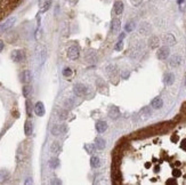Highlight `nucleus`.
I'll return each instance as SVG.
<instances>
[{
  "label": "nucleus",
  "mask_w": 186,
  "mask_h": 185,
  "mask_svg": "<svg viewBox=\"0 0 186 185\" xmlns=\"http://www.w3.org/2000/svg\"><path fill=\"white\" fill-rule=\"evenodd\" d=\"M35 54H37V58L40 64H43L46 58H47V49L43 45H38L35 48Z\"/></svg>",
  "instance_id": "nucleus-1"
},
{
  "label": "nucleus",
  "mask_w": 186,
  "mask_h": 185,
  "mask_svg": "<svg viewBox=\"0 0 186 185\" xmlns=\"http://www.w3.org/2000/svg\"><path fill=\"white\" fill-rule=\"evenodd\" d=\"M73 93L76 96H84L87 94V87L82 84H76L73 87Z\"/></svg>",
  "instance_id": "nucleus-2"
},
{
  "label": "nucleus",
  "mask_w": 186,
  "mask_h": 185,
  "mask_svg": "<svg viewBox=\"0 0 186 185\" xmlns=\"http://www.w3.org/2000/svg\"><path fill=\"white\" fill-rule=\"evenodd\" d=\"M15 22H16V18L15 17H10V18H8L7 21H5L2 24H0V32H5V31H7L8 29H10V27L15 24Z\"/></svg>",
  "instance_id": "nucleus-3"
},
{
  "label": "nucleus",
  "mask_w": 186,
  "mask_h": 185,
  "mask_svg": "<svg viewBox=\"0 0 186 185\" xmlns=\"http://www.w3.org/2000/svg\"><path fill=\"white\" fill-rule=\"evenodd\" d=\"M10 57H12V60L14 62H17V63H19V62H22L24 58H25V55L23 53V50H13L12 52V55H10Z\"/></svg>",
  "instance_id": "nucleus-4"
},
{
  "label": "nucleus",
  "mask_w": 186,
  "mask_h": 185,
  "mask_svg": "<svg viewBox=\"0 0 186 185\" xmlns=\"http://www.w3.org/2000/svg\"><path fill=\"white\" fill-rule=\"evenodd\" d=\"M79 54H80V52H79V48L76 46H71L68 49V57L70 60H73V61L78 60L79 58Z\"/></svg>",
  "instance_id": "nucleus-5"
},
{
  "label": "nucleus",
  "mask_w": 186,
  "mask_h": 185,
  "mask_svg": "<svg viewBox=\"0 0 186 185\" xmlns=\"http://www.w3.org/2000/svg\"><path fill=\"white\" fill-rule=\"evenodd\" d=\"M170 54V50L168 47H166V46H163V47H161L160 49L158 50V53H156V56H158V58L159 60H166V58H168V56H169Z\"/></svg>",
  "instance_id": "nucleus-6"
},
{
  "label": "nucleus",
  "mask_w": 186,
  "mask_h": 185,
  "mask_svg": "<svg viewBox=\"0 0 186 185\" xmlns=\"http://www.w3.org/2000/svg\"><path fill=\"white\" fill-rule=\"evenodd\" d=\"M66 132V127L64 125H54L51 128V134L54 136H58L61 134H64Z\"/></svg>",
  "instance_id": "nucleus-7"
},
{
  "label": "nucleus",
  "mask_w": 186,
  "mask_h": 185,
  "mask_svg": "<svg viewBox=\"0 0 186 185\" xmlns=\"http://www.w3.org/2000/svg\"><path fill=\"white\" fill-rule=\"evenodd\" d=\"M19 79H21V81H22L24 85L30 84L31 80H32V73H31V71H29V70L23 71V72L21 73V76H19Z\"/></svg>",
  "instance_id": "nucleus-8"
},
{
  "label": "nucleus",
  "mask_w": 186,
  "mask_h": 185,
  "mask_svg": "<svg viewBox=\"0 0 186 185\" xmlns=\"http://www.w3.org/2000/svg\"><path fill=\"white\" fill-rule=\"evenodd\" d=\"M34 112L38 117H43L46 113V110H45V105H43V102H38L35 106H34Z\"/></svg>",
  "instance_id": "nucleus-9"
},
{
  "label": "nucleus",
  "mask_w": 186,
  "mask_h": 185,
  "mask_svg": "<svg viewBox=\"0 0 186 185\" xmlns=\"http://www.w3.org/2000/svg\"><path fill=\"white\" fill-rule=\"evenodd\" d=\"M182 64V57L179 55H174L172 57H170L169 60V65L172 68H177Z\"/></svg>",
  "instance_id": "nucleus-10"
},
{
  "label": "nucleus",
  "mask_w": 186,
  "mask_h": 185,
  "mask_svg": "<svg viewBox=\"0 0 186 185\" xmlns=\"http://www.w3.org/2000/svg\"><path fill=\"white\" fill-rule=\"evenodd\" d=\"M120 27H121V22L118 18H114L112 21V24H111V31L112 33H118L120 31Z\"/></svg>",
  "instance_id": "nucleus-11"
},
{
  "label": "nucleus",
  "mask_w": 186,
  "mask_h": 185,
  "mask_svg": "<svg viewBox=\"0 0 186 185\" xmlns=\"http://www.w3.org/2000/svg\"><path fill=\"white\" fill-rule=\"evenodd\" d=\"M174 81H175V76H174V73L168 72V73H166V74H164V77H163V82H164L167 86L172 85V84H174Z\"/></svg>",
  "instance_id": "nucleus-12"
},
{
  "label": "nucleus",
  "mask_w": 186,
  "mask_h": 185,
  "mask_svg": "<svg viewBox=\"0 0 186 185\" xmlns=\"http://www.w3.org/2000/svg\"><path fill=\"white\" fill-rule=\"evenodd\" d=\"M151 106H152L153 109H161L162 106H163V101H162V98L161 97H155V98H153L152 102H151Z\"/></svg>",
  "instance_id": "nucleus-13"
},
{
  "label": "nucleus",
  "mask_w": 186,
  "mask_h": 185,
  "mask_svg": "<svg viewBox=\"0 0 186 185\" xmlns=\"http://www.w3.org/2000/svg\"><path fill=\"white\" fill-rule=\"evenodd\" d=\"M62 151V146L59 144V142H53L50 145V152L54 154H59Z\"/></svg>",
  "instance_id": "nucleus-14"
},
{
  "label": "nucleus",
  "mask_w": 186,
  "mask_h": 185,
  "mask_svg": "<svg viewBox=\"0 0 186 185\" xmlns=\"http://www.w3.org/2000/svg\"><path fill=\"white\" fill-rule=\"evenodd\" d=\"M96 129H97L98 132H106V129H107V123L105 122V121H103V120L97 121V122H96Z\"/></svg>",
  "instance_id": "nucleus-15"
},
{
  "label": "nucleus",
  "mask_w": 186,
  "mask_h": 185,
  "mask_svg": "<svg viewBox=\"0 0 186 185\" xmlns=\"http://www.w3.org/2000/svg\"><path fill=\"white\" fill-rule=\"evenodd\" d=\"M85 58H86V61L89 62V63H95V62L97 61V56H96V54L94 53L93 50L87 52L85 55Z\"/></svg>",
  "instance_id": "nucleus-16"
},
{
  "label": "nucleus",
  "mask_w": 186,
  "mask_h": 185,
  "mask_svg": "<svg viewBox=\"0 0 186 185\" xmlns=\"http://www.w3.org/2000/svg\"><path fill=\"white\" fill-rule=\"evenodd\" d=\"M106 143H105V140L102 138V137H96L95 138V148H97L98 150H103L105 148Z\"/></svg>",
  "instance_id": "nucleus-17"
},
{
  "label": "nucleus",
  "mask_w": 186,
  "mask_h": 185,
  "mask_svg": "<svg viewBox=\"0 0 186 185\" xmlns=\"http://www.w3.org/2000/svg\"><path fill=\"white\" fill-rule=\"evenodd\" d=\"M149 45H150V47H151L152 49H155V48H158L159 45H160V39H159L158 37H152V38L149 40Z\"/></svg>",
  "instance_id": "nucleus-18"
},
{
  "label": "nucleus",
  "mask_w": 186,
  "mask_h": 185,
  "mask_svg": "<svg viewBox=\"0 0 186 185\" xmlns=\"http://www.w3.org/2000/svg\"><path fill=\"white\" fill-rule=\"evenodd\" d=\"M32 130H33V126H32V122L30 120L25 121V125H24V132H25L26 136H30L32 134Z\"/></svg>",
  "instance_id": "nucleus-19"
},
{
  "label": "nucleus",
  "mask_w": 186,
  "mask_h": 185,
  "mask_svg": "<svg viewBox=\"0 0 186 185\" xmlns=\"http://www.w3.org/2000/svg\"><path fill=\"white\" fill-rule=\"evenodd\" d=\"M113 10H114V13H115L117 15H120V14H122V12H123V4H122L121 1H117V2L114 4Z\"/></svg>",
  "instance_id": "nucleus-20"
},
{
  "label": "nucleus",
  "mask_w": 186,
  "mask_h": 185,
  "mask_svg": "<svg viewBox=\"0 0 186 185\" xmlns=\"http://www.w3.org/2000/svg\"><path fill=\"white\" fill-rule=\"evenodd\" d=\"M120 114V112H119V109L117 106H112L110 109V111H109V115H110L111 119H117Z\"/></svg>",
  "instance_id": "nucleus-21"
},
{
  "label": "nucleus",
  "mask_w": 186,
  "mask_h": 185,
  "mask_svg": "<svg viewBox=\"0 0 186 185\" xmlns=\"http://www.w3.org/2000/svg\"><path fill=\"white\" fill-rule=\"evenodd\" d=\"M164 42L167 45L172 46V45L176 44V39H175V37L171 35V33H168V35H164Z\"/></svg>",
  "instance_id": "nucleus-22"
},
{
  "label": "nucleus",
  "mask_w": 186,
  "mask_h": 185,
  "mask_svg": "<svg viewBox=\"0 0 186 185\" xmlns=\"http://www.w3.org/2000/svg\"><path fill=\"white\" fill-rule=\"evenodd\" d=\"M90 166L93 168H98L101 166V159L98 158L97 155L92 157V159H90Z\"/></svg>",
  "instance_id": "nucleus-23"
},
{
  "label": "nucleus",
  "mask_w": 186,
  "mask_h": 185,
  "mask_svg": "<svg viewBox=\"0 0 186 185\" xmlns=\"http://www.w3.org/2000/svg\"><path fill=\"white\" fill-rule=\"evenodd\" d=\"M22 93H23V96L25 97V98L30 97L31 96V94H32V87L29 86V85L26 84L25 86L23 87V89H22Z\"/></svg>",
  "instance_id": "nucleus-24"
},
{
  "label": "nucleus",
  "mask_w": 186,
  "mask_h": 185,
  "mask_svg": "<svg viewBox=\"0 0 186 185\" xmlns=\"http://www.w3.org/2000/svg\"><path fill=\"white\" fill-rule=\"evenodd\" d=\"M51 0H46L45 2H43V5H41V7H40V13H45V12H47L49 7L51 6Z\"/></svg>",
  "instance_id": "nucleus-25"
},
{
  "label": "nucleus",
  "mask_w": 186,
  "mask_h": 185,
  "mask_svg": "<svg viewBox=\"0 0 186 185\" xmlns=\"http://www.w3.org/2000/svg\"><path fill=\"white\" fill-rule=\"evenodd\" d=\"M9 179V173L6 170H0V183H5Z\"/></svg>",
  "instance_id": "nucleus-26"
},
{
  "label": "nucleus",
  "mask_w": 186,
  "mask_h": 185,
  "mask_svg": "<svg viewBox=\"0 0 186 185\" xmlns=\"http://www.w3.org/2000/svg\"><path fill=\"white\" fill-rule=\"evenodd\" d=\"M150 32V25L147 24V23H144L143 25L139 29V33H142V35H147Z\"/></svg>",
  "instance_id": "nucleus-27"
},
{
  "label": "nucleus",
  "mask_w": 186,
  "mask_h": 185,
  "mask_svg": "<svg viewBox=\"0 0 186 185\" xmlns=\"http://www.w3.org/2000/svg\"><path fill=\"white\" fill-rule=\"evenodd\" d=\"M64 106H65L66 109H72V107L74 106V99H73V98H68V99L65 101V103H64Z\"/></svg>",
  "instance_id": "nucleus-28"
},
{
  "label": "nucleus",
  "mask_w": 186,
  "mask_h": 185,
  "mask_svg": "<svg viewBox=\"0 0 186 185\" xmlns=\"http://www.w3.org/2000/svg\"><path fill=\"white\" fill-rule=\"evenodd\" d=\"M134 29H135V23L134 22H128L126 27H125L126 32H131V31H134Z\"/></svg>",
  "instance_id": "nucleus-29"
},
{
  "label": "nucleus",
  "mask_w": 186,
  "mask_h": 185,
  "mask_svg": "<svg viewBox=\"0 0 186 185\" xmlns=\"http://www.w3.org/2000/svg\"><path fill=\"white\" fill-rule=\"evenodd\" d=\"M68 111L66 110H61L58 111V118L61 120H65V119H68Z\"/></svg>",
  "instance_id": "nucleus-30"
},
{
  "label": "nucleus",
  "mask_w": 186,
  "mask_h": 185,
  "mask_svg": "<svg viewBox=\"0 0 186 185\" xmlns=\"http://www.w3.org/2000/svg\"><path fill=\"white\" fill-rule=\"evenodd\" d=\"M58 159L57 158H53L49 160V166H50L51 168H56L58 167Z\"/></svg>",
  "instance_id": "nucleus-31"
},
{
  "label": "nucleus",
  "mask_w": 186,
  "mask_h": 185,
  "mask_svg": "<svg viewBox=\"0 0 186 185\" xmlns=\"http://www.w3.org/2000/svg\"><path fill=\"white\" fill-rule=\"evenodd\" d=\"M85 149H86V151L89 153V154H92V153H94V152H95V146H94V145H92V144H88V145H86Z\"/></svg>",
  "instance_id": "nucleus-32"
},
{
  "label": "nucleus",
  "mask_w": 186,
  "mask_h": 185,
  "mask_svg": "<svg viewBox=\"0 0 186 185\" xmlns=\"http://www.w3.org/2000/svg\"><path fill=\"white\" fill-rule=\"evenodd\" d=\"M63 76H64V77H71V76H72V70H71L70 68H65V69L63 70Z\"/></svg>",
  "instance_id": "nucleus-33"
},
{
  "label": "nucleus",
  "mask_w": 186,
  "mask_h": 185,
  "mask_svg": "<svg viewBox=\"0 0 186 185\" xmlns=\"http://www.w3.org/2000/svg\"><path fill=\"white\" fill-rule=\"evenodd\" d=\"M122 47H123V41H122V40H119L118 44L115 45V50H117V52H120V50L122 49Z\"/></svg>",
  "instance_id": "nucleus-34"
},
{
  "label": "nucleus",
  "mask_w": 186,
  "mask_h": 185,
  "mask_svg": "<svg viewBox=\"0 0 186 185\" xmlns=\"http://www.w3.org/2000/svg\"><path fill=\"white\" fill-rule=\"evenodd\" d=\"M172 175H174V177H180L182 171L178 170V169H174V170H172Z\"/></svg>",
  "instance_id": "nucleus-35"
},
{
  "label": "nucleus",
  "mask_w": 186,
  "mask_h": 185,
  "mask_svg": "<svg viewBox=\"0 0 186 185\" xmlns=\"http://www.w3.org/2000/svg\"><path fill=\"white\" fill-rule=\"evenodd\" d=\"M166 183H167V185H176L177 184V181L176 179H168Z\"/></svg>",
  "instance_id": "nucleus-36"
},
{
  "label": "nucleus",
  "mask_w": 186,
  "mask_h": 185,
  "mask_svg": "<svg viewBox=\"0 0 186 185\" xmlns=\"http://www.w3.org/2000/svg\"><path fill=\"white\" fill-rule=\"evenodd\" d=\"M26 110H27V113H29V115L31 114V111H30L31 109H30V102H29V101L26 102Z\"/></svg>",
  "instance_id": "nucleus-37"
},
{
  "label": "nucleus",
  "mask_w": 186,
  "mask_h": 185,
  "mask_svg": "<svg viewBox=\"0 0 186 185\" xmlns=\"http://www.w3.org/2000/svg\"><path fill=\"white\" fill-rule=\"evenodd\" d=\"M180 146H182V149H184V150L186 151V138L185 140H183V142H182V145H180Z\"/></svg>",
  "instance_id": "nucleus-38"
},
{
  "label": "nucleus",
  "mask_w": 186,
  "mask_h": 185,
  "mask_svg": "<svg viewBox=\"0 0 186 185\" xmlns=\"http://www.w3.org/2000/svg\"><path fill=\"white\" fill-rule=\"evenodd\" d=\"M171 141H172V142H177L178 141V136H177V135H174V136L171 137Z\"/></svg>",
  "instance_id": "nucleus-39"
},
{
  "label": "nucleus",
  "mask_w": 186,
  "mask_h": 185,
  "mask_svg": "<svg viewBox=\"0 0 186 185\" xmlns=\"http://www.w3.org/2000/svg\"><path fill=\"white\" fill-rule=\"evenodd\" d=\"M125 37H126V33H121V35H119V40H122Z\"/></svg>",
  "instance_id": "nucleus-40"
},
{
  "label": "nucleus",
  "mask_w": 186,
  "mask_h": 185,
  "mask_svg": "<svg viewBox=\"0 0 186 185\" xmlns=\"http://www.w3.org/2000/svg\"><path fill=\"white\" fill-rule=\"evenodd\" d=\"M4 49V41L2 40H0V52Z\"/></svg>",
  "instance_id": "nucleus-41"
},
{
  "label": "nucleus",
  "mask_w": 186,
  "mask_h": 185,
  "mask_svg": "<svg viewBox=\"0 0 186 185\" xmlns=\"http://www.w3.org/2000/svg\"><path fill=\"white\" fill-rule=\"evenodd\" d=\"M51 184H61V182H59V181H53Z\"/></svg>",
  "instance_id": "nucleus-42"
},
{
  "label": "nucleus",
  "mask_w": 186,
  "mask_h": 185,
  "mask_svg": "<svg viewBox=\"0 0 186 185\" xmlns=\"http://www.w3.org/2000/svg\"><path fill=\"white\" fill-rule=\"evenodd\" d=\"M159 169H160L159 167H155L154 168V171H156V173H158V171H159Z\"/></svg>",
  "instance_id": "nucleus-43"
},
{
  "label": "nucleus",
  "mask_w": 186,
  "mask_h": 185,
  "mask_svg": "<svg viewBox=\"0 0 186 185\" xmlns=\"http://www.w3.org/2000/svg\"><path fill=\"white\" fill-rule=\"evenodd\" d=\"M183 1H184V0H178V4H182Z\"/></svg>",
  "instance_id": "nucleus-44"
}]
</instances>
